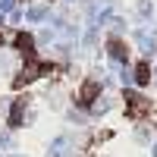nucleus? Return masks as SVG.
I'll list each match as a JSON object with an SVG mask.
<instances>
[{"label":"nucleus","mask_w":157,"mask_h":157,"mask_svg":"<svg viewBox=\"0 0 157 157\" xmlns=\"http://www.w3.org/2000/svg\"><path fill=\"white\" fill-rule=\"evenodd\" d=\"M107 47H110V57H113L116 63H123V60L129 57V47L120 41V38H110V44H107Z\"/></svg>","instance_id":"7ed1b4c3"},{"label":"nucleus","mask_w":157,"mask_h":157,"mask_svg":"<svg viewBox=\"0 0 157 157\" xmlns=\"http://www.w3.org/2000/svg\"><path fill=\"white\" fill-rule=\"evenodd\" d=\"M3 66H6V60H3V57H0V69H3Z\"/></svg>","instance_id":"9b49d317"},{"label":"nucleus","mask_w":157,"mask_h":157,"mask_svg":"<svg viewBox=\"0 0 157 157\" xmlns=\"http://www.w3.org/2000/svg\"><path fill=\"white\" fill-rule=\"evenodd\" d=\"M44 16H47V6H32V10H29V19H32V22H41Z\"/></svg>","instance_id":"6e6552de"},{"label":"nucleus","mask_w":157,"mask_h":157,"mask_svg":"<svg viewBox=\"0 0 157 157\" xmlns=\"http://www.w3.org/2000/svg\"><path fill=\"white\" fill-rule=\"evenodd\" d=\"M13 145V138H10V132H0V148H10Z\"/></svg>","instance_id":"1a4fd4ad"},{"label":"nucleus","mask_w":157,"mask_h":157,"mask_svg":"<svg viewBox=\"0 0 157 157\" xmlns=\"http://www.w3.org/2000/svg\"><path fill=\"white\" fill-rule=\"evenodd\" d=\"M154 157H157V148H154Z\"/></svg>","instance_id":"ddd939ff"},{"label":"nucleus","mask_w":157,"mask_h":157,"mask_svg":"<svg viewBox=\"0 0 157 157\" xmlns=\"http://www.w3.org/2000/svg\"><path fill=\"white\" fill-rule=\"evenodd\" d=\"M50 157H66V138H57V141H54V151H50Z\"/></svg>","instance_id":"0eeeda50"},{"label":"nucleus","mask_w":157,"mask_h":157,"mask_svg":"<svg viewBox=\"0 0 157 157\" xmlns=\"http://www.w3.org/2000/svg\"><path fill=\"white\" fill-rule=\"evenodd\" d=\"M0 19H3V13H0Z\"/></svg>","instance_id":"4468645a"},{"label":"nucleus","mask_w":157,"mask_h":157,"mask_svg":"<svg viewBox=\"0 0 157 157\" xmlns=\"http://www.w3.org/2000/svg\"><path fill=\"white\" fill-rule=\"evenodd\" d=\"M22 110H25V98L22 101H13V110H10V126L13 129L22 126Z\"/></svg>","instance_id":"39448f33"},{"label":"nucleus","mask_w":157,"mask_h":157,"mask_svg":"<svg viewBox=\"0 0 157 157\" xmlns=\"http://www.w3.org/2000/svg\"><path fill=\"white\" fill-rule=\"evenodd\" d=\"M0 13H13V0H0Z\"/></svg>","instance_id":"9d476101"},{"label":"nucleus","mask_w":157,"mask_h":157,"mask_svg":"<svg viewBox=\"0 0 157 157\" xmlns=\"http://www.w3.org/2000/svg\"><path fill=\"white\" fill-rule=\"evenodd\" d=\"M22 3H25V0H22Z\"/></svg>","instance_id":"2eb2a0df"},{"label":"nucleus","mask_w":157,"mask_h":157,"mask_svg":"<svg viewBox=\"0 0 157 157\" xmlns=\"http://www.w3.org/2000/svg\"><path fill=\"white\" fill-rule=\"evenodd\" d=\"M0 44H3V35H0Z\"/></svg>","instance_id":"f8f14e48"},{"label":"nucleus","mask_w":157,"mask_h":157,"mask_svg":"<svg viewBox=\"0 0 157 157\" xmlns=\"http://www.w3.org/2000/svg\"><path fill=\"white\" fill-rule=\"evenodd\" d=\"M16 50H22L25 57H35V38L29 32H19L16 35Z\"/></svg>","instance_id":"f03ea898"},{"label":"nucleus","mask_w":157,"mask_h":157,"mask_svg":"<svg viewBox=\"0 0 157 157\" xmlns=\"http://www.w3.org/2000/svg\"><path fill=\"white\" fill-rule=\"evenodd\" d=\"M98 94H101V85H98V82H85V85H82V94H78V101H82V104H91Z\"/></svg>","instance_id":"20e7f679"},{"label":"nucleus","mask_w":157,"mask_h":157,"mask_svg":"<svg viewBox=\"0 0 157 157\" xmlns=\"http://www.w3.org/2000/svg\"><path fill=\"white\" fill-rule=\"evenodd\" d=\"M132 78H135L138 85H148V82H151V66H148V60H141L138 66H135V75H132Z\"/></svg>","instance_id":"423d86ee"},{"label":"nucleus","mask_w":157,"mask_h":157,"mask_svg":"<svg viewBox=\"0 0 157 157\" xmlns=\"http://www.w3.org/2000/svg\"><path fill=\"white\" fill-rule=\"evenodd\" d=\"M148 110H151L148 98H141V94H135V91H129V88H126V113L132 116V120H141Z\"/></svg>","instance_id":"f257e3e1"}]
</instances>
